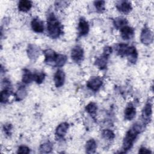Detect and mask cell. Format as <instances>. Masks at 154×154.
I'll list each match as a JSON object with an SVG mask.
<instances>
[{"label": "cell", "mask_w": 154, "mask_h": 154, "mask_svg": "<svg viewBox=\"0 0 154 154\" xmlns=\"http://www.w3.org/2000/svg\"><path fill=\"white\" fill-rule=\"evenodd\" d=\"M47 29L49 37L52 38H57L63 34V26L53 13L48 16Z\"/></svg>", "instance_id": "6da1fadb"}, {"label": "cell", "mask_w": 154, "mask_h": 154, "mask_svg": "<svg viewBox=\"0 0 154 154\" xmlns=\"http://www.w3.org/2000/svg\"><path fill=\"white\" fill-rule=\"evenodd\" d=\"M140 134L137 130H136L134 127H132L127 132L124 138L123 141V147L122 149L123 150V153L126 152L128 150L131 149L132 147L133 144L137 137L138 135Z\"/></svg>", "instance_id": "7a4b0ae2"}, {"label": "cell", "mask_w": 154, "mask_h": 154, "mask_svg": "<svg viewBox=\"0 0 154 154\" xmlns=\"http://www.w3.org/2000/svg\"><path fill=\"white\" fill-rule=\"evenodd\" d=\"M153 34L152 31L147 27H144L141 32L140 40L144 45H148L153 42Z\"/></svg>", "instance_id": "3957f363"}, {"label": "cell", "mask_w": 154, "mask_h": 154, "mask_svg": "<svg viewBox=\"0 0 154 154\" xmlns=\"http://www.w3.org/2000/svg\"><path fill=\"white\" fill-rule=\"evenodd\" d=\"M103 84L102 79L99 76H94L91 78L87 83V86L90 90L96 91H97Z\"/></svg>", "instance_id": "277c9868"}, {"label": "cell", "mask_w": 154, "mask_h": 154, "mask_svg": "<svg viewBox=\"0 0 154 154\" xmlns=\"http://www.w3.org/2000/svg\"><path fill=\"white\" fill-rule=\"evenodd\" d=\"M72 59L76 63H80L84 58V50L79 46H75L71 51Z\"/></svg>", "instance_id": "5b68a950"}, {"label": "cell", "mask_w": 154, "mask_h": 154, "mask_svg": "<svg viewBox=\"0 0 154 154\" xmlns=\"http://www.w3.org/2000/svg\"><path fill=\"white\" fill-rule=\"evenodd\" d=\"M27 54L28 57L31 60L35 61L40 55V49L39 48L33 44H29L27 48Z\"/></svg>", "instance_id": "8992f818"}, {"label": "cell", "mask_w": 154, "mask_h": 154, "mask_svg": "<svg viewBox=\"0 0 154 154\" xmlns=\"http://www.w3.org/2000/svg\"><path fill=\"white\" fill-rule=\"evenodd\" d=\"M152 114V103L149 102L146 104V105L144 106L142 111V119L144 121V123L147 124L150 121Z\"/></svg>", "instance_id": "52a82bcc"}, {"label": "cell", "mask_w": 154, "mask_h": 154, "mask_svg": "<svg viewBox=\"0 0 154 154\" xmlns=\"http://www.w3.org/2000/svg\"><path fill=\"white\" fill-rule=\"evenodd\" d=\"M116 8L119 11L124 14L129 13L132 8L131 2L127 1H118L116 4Z\"/></svg>", "instance_id": "ba28073f"}, {"label": "cell", "mask_w": 154, "mask_h": 154, "mask_svg": "<svg viewBox=\"0 0 154 154\" xmlns=\"http://www.w3.org/2000/svg\"><path fill=\"white\" fill-rule=\"evenodd\" d=\"M45 60V62L48 64L54 65L55 58L57 56V54L51 49H47L43 51Z\"/></svg>", "instance_id": "9c48e42d"}, {"label": "cell", "mask_w": 154, "mask_h": 154, "mask_svg": "<svg viewBox=\"0 0 154 154\" xmlns=\"http://www.w3.org/2000/svg\"><path fill=\"white\" fill-rule=\"evenodd\" d=\"M88 31L89 25L88 22L84 17H81L78 23V33L79 36H84L87 35Z\"/></svg>", "instance_id": "30bf717a"}, {"label": "cell", "mask_w": 154, "mask_h": 154, "mask_svg": "<svg viewBox=\"0 0 154 154\" xmlns=\"http://www.w3.org/2000/svg\"><path fill=\"white\" fill-rule=\"evenodd\" d=\"M120 34L123 40H128L131 39L134 35V29L129 26H125L120 29Z\"/></svg>", "instance_id": "8fae6325"}, {"label": "cell", "mask_w": 154, "mask_h": 154, "mask_svg": "<svg viewBox=\"0 0 154 154\" xmlns=\"http://www.w3.org/2000/svg\"><path fill=\"white\" fill-rule=\"evenodd\" d=\"M125 55L131 63L135 64L136 63L138 58V53L134 46H128Z\"/></svg>", "instance_id": "7c38bea8"}, {"label": "cell", "mask_w": 154, "mask_h": 154, "mask_svg": "<svg viewBox=\"0 0 154 154\" xmlns=\"http://www.w3.org/2000/svg\"><path fill=\"white\" fill-rule=\"evenodd\" d=\"M54 81L56 87H61L64 84L65 81V74L64 72L60 69L58 70L54 75Z\"/></svg>", "instance_id": "4fadbf2b"}, {"label": "cell", "mask_w": 154, "mask_h": 154, "mask_svg": "<svg viewBox=\"0 0 154 154\" xmlns=\"http://www.w3.org/2000/svg\"><path fill=\"white\" fill-rule=\"evenodd\" d=\"M31 25L32 30L35 32L41 33L44 31L43 22L38 18L33 19L31 22Z\"/></svg>", "instance_id": "5bb4252c"}, {"label": "cell", "mask_w": 154, "mask_h": 154, "mask_svg": "<svg viewBox=\"0 0 154 154\" xmlns=\"http://www.w3.org/2000/svg\"><path fill=\"white\" fill-rule=\"evenodd\" d=\"M69 128V124L67 122H63L60 123L57 128L55 131V134L59 138H63Z\"/></svg>", "instance_id": "9a60e30c"}, {"label": "cell", "mask_w": 154, "mask_h": 154, "mask_svg": "<svg viewBox=\"0 0 154 154\" xmlns=\"http://www.w3.org/2000/svg\"><path fill=\"white\" fill-rule=\"evenodd\" d=\"M124 114L125 119L128 120H131L134 118L136 114V109L132 103H130L126 106Z\"/></svg>", "instance_id": "2e32d148"}, {"label": "cell", "mask_w": 154, "mask_h": 154, "mask_svg": "<svg viewBox=\"0 0 154 154\" xmlns=\"http://www.w3.org/2000/svg\"><path fill=\"white\" fill-rule=\"evenodd\" d=\"M32 7V2L27 0L20 1L18 4L19 10L23 12H26L29 11Z\"/></svg>", "instance_id": "e0dca14e"}, {"label": "cell", "mask_w": 154, "mask_h": 154, "mask_svg": "<svg viewBox=\"0 0 154 154\" xmlns=\"http://www.w3.org/2000/svg\"><path fill=\"white\" fill-rule=\"evenodd\" d=\"M107 56L103 54L101 57L96 58L95 61V64L101 70H103L106 67L107 61H108Z\"/></svg>", "instance_id": "ac0fdd59"}, {"label": "cell", "mask_w": 154, "mask_h": 154, "mask_svg": "<svg viewBox=\"0 0 154 154\" xmlns=\"http://www.w3.org/2000/svg\"><path fill=\"white\" fill-rule=\"evenodd\" d=\"M97 147L96 143L94 140L90 139L86 143L85 152L87 153H93L95 152Z\"/></svg>", "instance_id": "d6986e66"}, {"label": "cell", "mask_w": 154, "mask_h": 154, "mask_svg": "<svg viewBox=\"0 0 154 154\" xmlns=\"http://www.w3.org/2000/svg\"><path fill=\"white\" fill-rule=\"evenodd\" d=\"M128 23V20L122 17H118L114 19L113 24L116 28L121 29L125 26H126Z\"/></svg>", "instance_id": "ffe728a7"}, {"label": "cell", "mask_w": 154, "mask_h": 154, "mask_svg": "<svg viewBox=\"0 0 154 154\" xmlns=\"http://www.w3.org/2000/svg\"><path fill=\"white\" fill-rule=\"evenodd\" d=\"M33 80V74L27 69H23L22 74V82L25 84H29Z\"/></svg>", "instance_id": "44dd1931"}, {"label": "cell", "mask_w": 154, "mask_h": 154, "mask_svg": "<svg viewBox=\"0 0 154 154\" xmlns=\"http://www.w3.org/2000/svg\"><path fill=\"white\" fill-rule=\"evenodd\" d=\"M26 90H25V87L23 86H20V87H19L18 90L14 94L15 100L16 101H20L22 100L26 96Z\"/></svg>", "instance_id": "7402d4cb"}, {"label": "cell", "mask_w": 154, "mask_h": 154, "mask_svg": "<svg viewBox=\"0 0 154 154\" xmlns=\"http://www.w3.org/2000/svg\"><path fill=\"white\" fill-rule=\"evenodd\" d=\"M67 57L63 54H57V56L55 58V63H54V66L61 67L63 66L65 63L67 61Z\"/></svg>", "instance_id": "603a6c76"}, {"label": "cell", "mask_w": 154, "mask_h": 154, "mask_svg": "<svg viewBox=\"0 0 154 154\" xmlns=\"http://www.w3.org/2000/svg\"><path fill=\"white\" fill-rule=\"evenodd\" d=\"M11 94V90L10 88H4L1 92V102L4 103L7 102Z\"/></svg>", "instance_id": "cb8c5ba5"}, {"label": "cell", "mask_w": 154, "mask_h": 154, "mask_svg": "<svg viewBox=\"0 0 154 154\" xmlns=\"http://www.w3.org/2000/svg\"><path fill=\"white\" fill-rule=\"evenodd\" d=\"M52 150V144L49 141L44 143L39 147V151L41 153H48L51 152Z\"/></svg>", "instance_id": "d4e9b609"}, {"label": "cell", "mask_w": 154, "mask_h": 154, "mask_svg": "<svg viewBox=\"0 0 154 154\" xmlns=\"http://www.w3.org/2000/svg\"><path fill=\"white\" fill-rule=\"evenodd\" d=\"M45 78V74L44 72H35L33 74V80L36 82L37 84H40L43 82Z\"/></svg>", "instance_id": "484cf974"}, {"label": "cell", "mask_w": 154, "mask_h": 154, "mask_svg": "<svg viewBox=\"0 0 154 154\" xmlns=\"http://www.w3.org/2000/svg\"><path fill=\"white\" fill-rule=\"evenodd\" d=\"M128 48V45L124 43H120L117 46L116 51L119 55L121 56H123V55H125Z\"/></svg>", "instance_id": "4316f807"}, {"label": "cell", "mask_w": 154, "mask_h": 154, "mask_svg": "<svg viewBox=\"0 0 154 154\" xmlns=\"http://www.w3.org/2000/svg\"><path fill=\"white\" fill-rule=\"evenodd\" d=\"M97 109V105L94 102H90L86 106H85V111L89 113L90 114H95L96 112V110Z\"/></svg>", "instance_id": "83f0119b"}, {"label": "cell", "mask_w": 154, "mask_h": 154, "mask_svg": "<svg viewBox=\"0 0 154 154\" xmlns=\"http://www.w3.org/2000/svg\"><path fill=\"white\" fill-rule=\"evenodd\" d=\"M102 137L108 140H111L115 137L114 133L110 129H105L102 132Z\"/></svg>", "instance_id": "f1b7e54d"}, {"label": "cell", "mask_w": 154, "mask_h": 154, "mask_svg": "<svg viewBox=\"0 0 154 154\" xmlns=\"http://www.w3.org/2000/svg\"><path fill=\"white\" fill-rule=\"evenodd\" d=\"M94 6H95L96 9L97 10V12L102 13L105 11V1H94Z\"/></svg>", "instance_id": "f546056e"}, {"label": "cell", "mask_w": 154, "mask_h": 154, "mask_svg": "<svg viewBox=\"0 0 154 154\" xmlns=\"http://www.w3.org/2000/svg\"><path fill=\"white\" fill-rule=\"evenodd\" d=\"M29 152H30L29 148L25 146H19L17 152V153H29Z\"/></svg>", "instance_id": "4dcf8cb0"}, {"label": "cell", "mask_w": 154, "mask_h": 154, "mask_svg": "<svg viewBox=\"0 0 154 154\" xmlns=\"http://www.w3.org/2000/svg\"><path fill=\"white\" fill-rule=\"evenodd\" d=\"M11 129H12V126L10 124H6V125H4V131L5 133L8 135H10L11 134Z\"/></svg>", "instance_id": "1f68e13d"}, {"label": "cell", "mask_w": 154, "mask_h": 154, "mask_svg": "<svg viewBox=\"0 0 154 154\" xmlns=\"http://www.w3.org/2000/svg\"><path fill=\"white\" fill-rule=\"evenodd\" d=\"M112 52V48L111 47H109V46H106L103 49V55L107 56V57H109V55L111 54Z\"/></svg>", "instance_id": "d6a6232c"}, {"label": "cell", "mask_w": 154, "mask_h": 154, "mask_svg": "<svg viewBox=\"0 0 154 154\" xmlns=\"http://www.w3.org/2000/svg\"><path fill=\"white\" fill-rule=\"evenodd\" d=\"M140 153H152V152L146 149V147H141L139 150V152H138Z\"/></svg>", "instance_id": "836d02e7"}]
</instances>
